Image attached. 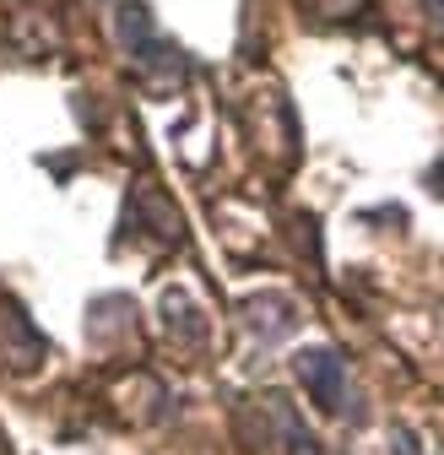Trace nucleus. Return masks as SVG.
I'll return each mask as SVG.
<instances>
[{"label":"nucleus","mask_w":444,"mask_h":455,"mask_svg":"<svg viewBox=\"0 0 444 455\" xmlns=\"http://www.w3.org/2000/svg\"><path fill=\"white\" fill-rule=\"evenodd\" d=\"M163 331H169L174 341H185V347H201L206 341V320H201V309H195V299L185 288L163 293Z\"/></svg>","instance_id":"39448f33"},{"label":"nucleus","mask_w":444,"mask_h":455,"mask_svg":"<svg viewBox=\"0 0 444 455\" xmlns=\"http://www.w3.org/2000/svg\"><path fill=\"white\" fill-rule=\"evenodd\" d=\"M293 369H298L304 390L314 395L325 412H353V385H347L342 353H330V347H304V353L293 358Z\"/></svg>","instance_id":"f03ea898"},{"label":"nucleus","mask_w":444,"mask_h":455,"mask_svg":"<svg viewBox=\"0 0 444 455\" xmlns=\"http://www.w3.org/2000/svg\"><path fill=\"white\" fill-rule=\"evenodd\" d=\"M298 6L309 17H325V22H342V17H358L363 12V0H298Z\"/></svg>","instance_id":"423d86ee"},{"label":"nucleus","mask_w":444,"mask_h":455,"mask_svg":"<svg viewBox=\"0 0 444 455\" xmlns=\"http://www.w3.org/2000/svg\"><path fill=\"white\" fill-rule=\"evenodd\" d=\"M115 33H120V44H125V54H131L136 66L163 44L157 38V22H152V6H141V0H125V6L115 12Z\"/></svg>","instance_id":"20e7f679"},{"label":"nucleus","mask_w":444,"mask_h":455,"mask_svg":"<svg viewBox=\"0 0 444 455\" xmlns=\"http://www.w3.org/2000/svg\"><path fill=\"white\" fill-rule=\"evenodd\" d=\"M239 428L255 455H320V439L288 407V395H250L239 412Z\"/></svg>","instance_id":"f257e3e1"},{"label":"nucleus","mask_w":444,"mask_h":455,"mask_svg":"<svg viewBox=\"0 0 444 455\" xmlns=\"http://www.w3.org/2000/svg\"><path fill=\"white\" fill-rule=\"evenodd\" d=\"M239 320H244V331L255 336V341H282V336H293V325H298V304L288 299V293H250L244 304H239Z\"/></svg>","instance_id":"7ed1b4c3"}]
</instances>
